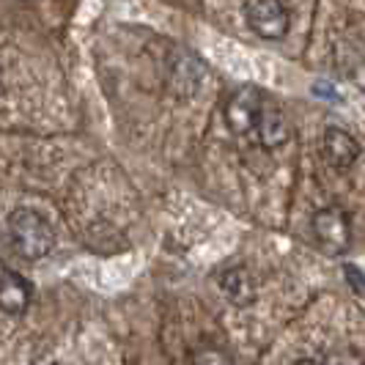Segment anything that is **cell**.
I'll return each instance as SVG.
<instances>
[{
	"label": "cell",
	"instance_id": "cell-1",
	"mask_svg": "<svg viewBox=\"0 0 365 365\" xmlns=\"http://www.w3.org/2000/svg\"><path fill=\"white\" fill-rule=\"evenodd\" d=\"M9 242L14 253L25 261H38L50 256L55 247V231L36 209L19 206L9 215Z\"/></svg>",
	"mask_w": 365,
	"mask_h": 365
},
{
	"label": "cell",
	"instance_id": "cell-2",
	"mask_svg": "<svg viewBox=\"0 0 365 365\" xmlns=\"http://www.w3.org/2000/svg\"><path fill=\"white\" fill-rule=\"evenodd\" d=\"M316 245L327 253V256H346L351 247V222L349 215L341 206H324L319 209L311 220Z\"/></svg>",
	"mask_w": 365,
	"mask_h": 365
},
{
	"label": "cell",
	"instance_id": "cell-3",
	"mask_svg": "<svg viewBox=\"0 0 365 365\" xmlns=\"http://www.w3.org/2000/svg\"><path fill=\"white\" fill-rule=\"evenodd\" d=\"M247 28L264 41H280L292 28V14L283 0H250L245 6Z\"/></svg>",
	"mask_w": 365,
	"mask_h": 365
},
{
	"label": "cell",
	"instance_id": "cell-4",
	"mask_svg": "<svg viewBox=\"0 0 365 365\" xmlns=\"http://www.w3.org/2000/svg\"><path fill=\"white\" fill-rule=\"evenodd\" d=\"M264 93L258 91L256 86H239L231 91V96L225 99V124L234 135H250L256 132L258 118H261V110H264Z\"/></svg>",
	"mask_w": 365,
	"mask_h": 365
},
{
	"label": "cell",
	"instance_id": "cell-5",
	"mask_svg": "<svg viewBox=\"0 0 365 365\" xmlns=\"http://www.w3.org/2000/svg\"><path fill=\"white\" fill-rule=\"evenodd\" d=\"M360 143L354 135H349L341 127H327L322 135V157L327 160L335 170H349L360 157Z\"/></svg>",
	"mask_w": 365,
	"mask_h": 365
},
{
	"label": "cell",
	"instance_id": "cell-6",
	"mask_svg": "<svg viewBox=\"0 0 365 365\" xmlns=\"http://www.w3.org/2000/svg\"><path fill=\"white\" fill-rule=\"evenodd\" d=\"M34 302V286L14 269L0 272V311L6 316H22Z\"/></svg>",
	"mask_w": 365,
	"mask_h": 365
},
{
	"label": "cell",
	"instance_id": "cell-7",
	"mask_svg": "<svg viewBox=\"0 0 365 365\" xmlns=\"http://www.w3.org/2000/svg\"><path fill=\"white\" fill-rule=\"evenodd\" d=\"M258 143L264 148H280L292 140V124L286 118V113L272 105V102H264V110H261V118H258Z\"/></svg>",
	"mask_w": 365,
	"mask_h": 365
},
{
	"label": "cell",
	"instance_id": "cell-8",
	"mask_svg": "<svg viewBox=\"0 0 365 365\" xmlns=\"http://www.w3.org/2000/svg\"><path fill=\"white\" fill-rule=\"evenodd\" d=\"M220 289L237 308H247L256 302V280L245 267H228L220 274Z\"/></svg>",
	"mask_w": 365,
	"mask_h": 365
},
{
	"label": "cell",
	"instance_id": "cell-9",
	"mask_svg": "<svg viewBox=\"0 0 365 365\" xmlns=\"http://www.w3.org/2000/svg\"><path fill=\"white\" fill-rule=\"evenodd\" d=\"M344 274H346L349 286H351V292L357 294V297H363L365 294V272L357 267V264H344Z\"/></svg>",
	"mask_w": 365,
	"mask_h": 365
}]
</instances>
